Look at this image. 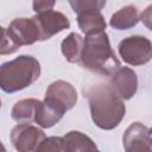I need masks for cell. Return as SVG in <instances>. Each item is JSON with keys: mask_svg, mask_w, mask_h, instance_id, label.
I'll return each mask as SVG.
<instances>
[{"mask_svg": "<svg viewBox=\"0 0 152 152\" xmlns=\"http://www.w3.org/2000/svg\"><path fill=\"white\" fill-rule=\"evenodd\" d=\"M7 33L10 38L18 45H31L39 40V31L33 18H18L14 19L8 28Z\"/></svg>", "mask_w": 152, "mask_h": 152, "instance_id": "obj_8", "label": "cell"}, {"mask_svg": "<svg viewBox=\"0 0 152 152\" xmlns=\"http://www.w3.org/2000/svg\"><path fill=\"white\" fill-rule=\"evenodd\" d=\"M139 21L138 8L133 5H127L114 13L110 18V26L116 30H128L135 26Z\"/></svg>", "mask_w": 152, "mask_h": 152, "instance_id": "obj_11", "label": "cell"}, {"mask_svg": "<svg viewBox=\"0 0 152 152\" xmlns=\"http://www.w3.org/2000/svg\"><path fill=\"white\" fill-rule=\"evenodd\" d=\"M20 46H18L8 36L7 28L0 26V55H10L15 52Z\"/></svg>", "mask_w": 152, "mask_h": 152, "instance_id": "obj_17", "label": "cell"}, {"mask_svg": "<svg viewBox=\"0 0 152 152\" xmlns=\"http://www.w3.org/2000/svg\"><path fill=\"white\" fill-rule=\"evenodd\" d=\"M90 107L91 119L95 125L102 129L115 128L125 116V104L121 97L110 86L97 83L84 89Z\"/></svg>", "mask_w": 152, "mask_h": 152, "instance_id": "obj_1", "label": "cell"}, {"mask_svg": "<svg viewBox=\"0 0 152 152\" xmlns=\"http://www.w3.org/2000/svg\"><path fill=\"white\" fill-rule=\"evenodd\" d=\"M39 31V40L50 39L56 33L69 28L70 21L69 19L61 12L57 11H45L40 12L33 17Z\"/></svg>", "mask_w": 152, "mask_h": 152, "instance_id": "obj_7", "label": "cell"}, {"mask_svg": "<svg viewBox=\"0 0 152 152\" xmlns=\"http://www.w3.org/2000/svg\"><path fill=\"white\" fill-rule=\"evenodd\" d=\"M107 0H69V4L75 13L88 14L100 12L106 5Z\"/></svg>", "mask_w": 152, "mask_h": 152, "instance_id": "obj_16", "label": "cell"}, {"mask_svg": "<svg viewBox=\"0 0 152 152\" xmlns=\"http://www.w3.org/2000/svg\"><path fill=\"white\" fill-rule=\"evenodd\" d=\"M77 23L81 31L87 36L103 32L106 28V21L100 12L80 14L77 18Z\"/></svg>", "mask_w": 152, "mask_h": 152, "instance_id": "obj_13", "label": "cell"}, {"mask_svg": "<svg viewBox=\"0 0 152 152\" xmlns=\"http://www.w3.org/2000/svg\"><path fill=\"white\" fill-rule=\"evenodd\" d=\"M83 46V39L77 33H70L61 44L62 53L70 63H78Z\"/></svg>", "mask_w": 152, "mask_h": 152, "instance_id": "obj_15", "label": "cell"}, {"mask_svg": "<svg viewBox=\"0 0 152 152\" xmlns=\"http://www.w3.org/2000/svg\"><path fill=\"white\" fill-rule=\"evenodd\" d=\"M77 101V94L74 87L65 81H56L50 84L45 93V99L43 103L56 112L59 115H64V113L71 109Z\"/></svg>", "mask_w": 152, "mask_h": 152, "instance_id": "obj_4", "label": "cell"}, {"mask_svg": "<svg viewBox=\"0 0 152 152\" xmlns=\"http://www.w3.org/2000/svg\"><path fill=\"white\" fill-rule=\"evenodd\" d=\"M63 151H94L97 150L96 145L90 138L81 132H69L63 138Z\"/></svg>", "mask_w": 152, "mask_h": 152, "instance_id": "obj_12", "label": "cell"}, {"mask_svg": "<svg viewBox=\"0 0 152 152\" xmlns=\"http://www.w3.org/2000/svg\"><path fill=\"white\" fill-rule=\"evenodd\" d=\"M0 107H1V101H0Z\"/></svg>", "mask_w": 152, "mask_h": 152, "instance_id": "obj_21", "label": "cell"}, {"mask_svg": "<svg viewBox=\"0 0 152 152\" xmlns=\"http://www.w3.org/2000/svg\"><path fill=\"white\" fill-rule=\"evenodd\" d=\"M37 151H63V139L59 137L45 138L38 146Z\"/></svg>", "mask_w": 152, "mask_h": 152, "instance_id": "obj_18", "label": "cell"}, {"mask_svg": "<svg viewBox=\"0 0 152 152\" xmlns=\"http://www.w3.org/2000/svg\"><path fill=\"white\" fill-rule=\"evenodd\" d=\"M119 53L129 65L146 64L152 56L151 42L141 36L128 37L119 44Z\"/></svg>", "mask_w": 152, "mask_h": 152, "instance_id": "obj_5", "label": "cell"}, {"mask_svg": "<svg viewBox=\"0 0 152 152\" xmlns=\"http://www.w3.org/2000/svg\"><path fill=\"white\" fill-rule=\"evenodd\" d=\"M40 64L32 56H19L0 65V88L6 93L19 91L39 78Z\"/></svg>", "mask_w": 152, "mask_h": 152, "instance_id": "obj_3", "label": "cell"}, {"mask_svg": "<svg viewBox=\"0 0 152 152\" xmlns=\"http://www.w3.org/2000/svg\"><path fill=\"white\" fill-rule=\"evenodd\" d=\"M55 4L56 0H33V10L37 13L50 11L55 6Z\"/></svg>", "mask_w": 152, "mask_h": 152, "instance_id": "obj_19", "label": "cell"}, {"mask_svg": "<svg viewBox=\"0 0 152 152\" xmlns=\"http://www.w3.org/2000/svg\"><path fill=\"white\" fill-rule=\"evenodd\" d=\"M45 139V134L38 127L31 126L30 124H19L17 125L11 133V140L15 150L26 152V151H37L40 142Z\"/></svg>", "mask_w": 152, "mask_h": 152, "instance_id": "obj_6", "label": "cell"}, {"mask_svg": "<svg viewBox=\"0 0 152 152\" xmlns=\"http://www.w3.org/2000/svg\"><path fill=\"white\" fill-rule=\"evenodd\" d=\"M124 147L128 152L151 151L150 129L140 122L132 124L124 134Z\"/></svg>", "mask_w": 152, "mask_h": 152, "instance_id": "obj_10", "label": "cell"}, {"mask_svg": "<svg viewBox=\"0 0 152 152\" xmlns=\"http://www.w3.org/2000/svg\"><path fill=\"white\" fill-rule=\"evenodd\" d=\"M38 100L34 99H26L18 101L14 107L12 108V118L19 124H30L34 121L36 107Z\"/></svg>", "mask_w": 152, "mask_h": 152, "instance_id": "obj_14", "label": "cell"}, {"mask_svg": "<svg viewBox=\"0 0 152 152\" xmlns=\"http://www.w3.org/2000/svg\"><path fill=\"white\" fill-rule=\"evenodd\" d=\"M151 6H148L147 8H146V11L141 14V20L145 23V25L147 26V27H150V18H151Z\"/></svg>", "mask_w": 152, "mask_h": 152, "instance_id": "obj_20", "label": "cell"}, {"mask_svg": "<svg viewBox=\"0 0 152 152\" xmlns=\"http://www.w3.org/2000/svg\"><path fill=\"white\" fill-rule=\"evenodd\" d=\"M78 63L84 69L107 76H110L120 68V62L110 48L106 32L89 34L83 39Z\"/></svg>", "mask_w": 152, "mask_h": 152, "instance_id": "obj_2", "label": "cell"}, {"mask_svg": "<svg viewBox=\"0 0 152 152\" xmlns=\"http://www.w3.org/2000/svg\"><path fill=\"white\" fill-rule=\"evenodd\" d=\"M110 87L119 97L122 100H129L135 94L138 88V78L135 72L127 66L118 68L112 74Z\"/></svg>", "mask_w": 152, "mask_h": 152, "instance_id": "obj_9", "label": "cell"}]
</instances>
